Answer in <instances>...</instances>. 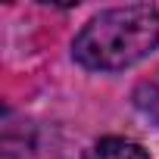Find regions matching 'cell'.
Masks as SVG:
<instances>
[{
	"label": "cell",
	"mask_w": 159,
	"mask_h": 159,
	"mask_svg": "<svg viewBox=\"0 0 159 159\" xmlns=\"http://www.w3.org/2000/svg\"><path fill=\"white\" fill-rule=\"evenodd\" d=\"M84 159H150V156H147V150H143L140 143H134V140L103 137V140H97V143L84 153Z\"/></svg>",
	"instance_id": "cell-2"
},
{
	"label": "cell",
	"mask_w": 159,
	"mask_h": 159,
	"mask_svg": "<svg viewBox=\"0 0 159 159\" xmlns=\"http://www.w3.org/2000/svg\"><path fill=\"white\" fill-rule=\"evenodd\" d=\"M159 44V13L150 3L116 7L94 16L78 31L72 53L84 69L94 72H119L143 56H150Z\"/></svg>",
	"instance_id": "cell-1"
}]
</instances>
